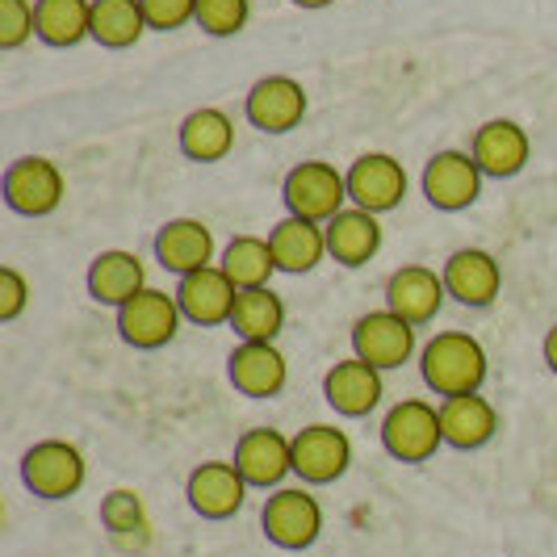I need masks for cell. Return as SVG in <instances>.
<instances>
[{"mask_svg": "<svg viewBox=\"0 0 557 557\" xmlns=\"http://www.w3.org/2000/svg\"><path fill=\"white\" fill-rule=\"evenodd\" d=\"M419 373H423V382L432 391L445 394V398L482 394V382H486V348L470 332H441L423 344Z\"/></svg>", "mask_w": 557, "mask_h": 557, "instance_id": "6da1fadb", "label": "cell"}, {"mask_svg": "<svg viewBox=\"0 0 557 557\" xmlns=\"http://www.w3.org/2000/svg\"><path fill=\"white\" fill-rule=\"evenodd\" d=\"M281 201L294 219H310V223H332L339 210H348V172H339L327 160H302L298 168L285 172L281 185Z\"/></svg>", "mask_w": 557, "mask_h": 557, "instance_id": "7a4b0ae2", "label": "cell"}, {"mask_svg": "<svg viewBox=\"0 0 557 557\" xmlns=\"http://www.w3.org/2000/svg\"><path fill=\"white\" fill-rule=\"evenodd\" d=\"M382 445L394 461L403 466H419L432 461L436 448L445 445V428H441V407L423 403V398H403L398 407L386 411L382 419Z\"/></svg>", "mask_w": 557, "mask_h": 557, "instance_id": "3957f363", "label": "cell"}, {"mask_svg": "<svg viewBox=\"0 0 557 557\" xmlns=\"http://www.w3.org/2000/svg\"><path fill=\"white\" fill-rule=\"evenodd\" d=\"M260 529H264V536L277 549L298 554V549H310L319 541V532H323V507L302 486H281V491L269 495L264 511H260Z\"/></svg>", "mask_w": 557, "mask_h": 557, "instance_id": "277c9868", "label": "cell"}, {"mask_svg": "<svg viewBox=\"0 0 557 557\" xmlns=\"http://www.w3.org/2000/svg\"><path fill=\"white\" fill-rule=\"evenodd\" d=\"M63 194H67V181L55 160H47V156H22L4 172V206L13 214L47 219L63 206Z\"/></svg>", "mask_w": 557, "mask_h": 557, "instance_id": "5b68a950", "label": "cell"}, {"mask_svg": "<svg viewBox=\"0 0 557 557\" xmlns=\"http://www.w3.org/2000/svg\"><path fill=\"white\" fill-rule=\"evenodd\" d=\"M181 302H176V294H168V289H143L135 294L126 307H117V335L131 344V348H143V352H151V348H164L176 339L181 332Z\"/></svg>", "mask_w": 557, "mask_h": 557, "instance_id": "8992f818", "label": "cell"}, {"mask_svg": "<svg viewBox=\"0 0 557 557\" xmlns=\"http://www.w3.org/2000/svg\"><path fill=\"white\" fill-rule=\"evenodd\" d=\"M84 453L67 441H38L22 457V482L38 499H72L84 486Z\"/></svg>", "mask_w": 557, "mask_h": 557, "instance_id": "52a82bcc", "label": "cell"}, {"mask_svg": "<svg viewBox=\"0 0 557 557\" xmlns=\"http://www.w3.org/2000/svg\"><path fill=\"white\" fill-rule=\"evenodd\" d=\"M352 357H361L382 373L398 369L416 357V327L394 310H369L352 323Z\"/></svg>", "mask_w": 557, "mask_h": 557, "instance_id": "ba28073f", "label": "cell"}, {"mask_svg": "<svg viewBox=\"0 0 557 557\" xmlns=\"http://www.w3.org/2000/svg\"><path fill=\"white\" fill-rule=\"evenodd\" d=\"M482 168L474 164L470 151H436L428 168H423V197L445 210V214H457V210H470L478 197H482Z\"/></svg>", "mask_w": 557, "mask_h": 557, "instance_id": "9c48e42d", "label": "cell"}, {"mask_svg": "<svg viewBox=\"0 0 557 557\" xmlns=\"http://www.w3.org/2000/svg\"><path fill=\"white\" fill-rule=\"evenodd\" d=\"M352 466V441L344 428L332 423H310L294 436V474L310 486H327L348 474Z\"/></svg>", "mask_w": 557, "mask_h": 557, "instance_id": "30bf717a", "label": "cell"}, {"mask_svg": "<svg viewBox=\"0 0 557 557\" xmlns=\"http://www.w3.org/2000/svg\"><path fill=\"white\" fill-rule=\"evenodd\" d=\"M244 113L264 135H289L307 117V88L294 76H260L244 97Z\"/></svg>", "mask_w": 557, "mask_h": 557, "instance_id": "8fae6325", "label": "cell"}, {"mask_svg": "<svg viewBox=\"0 0 557 557\" xmlns=\"http://www.w3.org/2000/svg\"><path fill=\"white\" fill-rule=\"evenodd\" d=\"M235 470L248 478V486H281L285 474H294V436L281 428H251L235 445Z\"/></svg>", "mask_w": 557, "mask_h": 557, "instance_id": "7c38bea8", "label": "cell"}, {"mask_svg": "<svg viewBox=\"0 0 557 557\" xmlns=\"http://www.w3.org/2000/svg\"><path fill=\"white\" fill-rule=\"evenodd\" d=\"M348 197L369 214H386L407 197V168L386 151H369L348 168Z\"/></svg>", "mask_w": 557, "mask_h": 557, "instance_id": "4fadbf2b", "label": "cell"}, {"mask_svg": "<svg viewBox=\"0 0 557 557\" xmlns=\"http://www.w3.org/2000/svg\"><path fill=\"white\" fill-rule=\"evenodd\" d=\"M445 277L436 269H423V264H403L386 281V310H394L398 319H407L411 327L432 323L441 314V307H445Z\"/></svg>", "mask_w": 557, "mask_h": 557, "instance_id": "5bb4252c", "label": "cell"}, {"mask_svg": "<svg viewBox=\"0 0 557 557\" xmlns=\"http://www.w3.org/2000/svg\"><path fill=\"white\" fill-rule=\"evenodd\" d=\"M185 495L201 520H231L248 499V478L235 470V461H201L185 482Z\"/></svg>", "mask_w": 557, "mask_h": 557, "instance_id": "9a60e30c", "label": "cell"}, {"mask_svg": "<svg viewBox=\"0 0 557 557\" xmlns=\"http://www.w3.org/2000/svg\"><path fill=\"white\" fill-rule=\"evenodd\" d=\"M474 164L482 168V176H495V181H507V176H520L529 168L532 156V139L520 122H507V117H491L482 122L474 135V147H470Z\"/></svg>", "mask_w": 557, "mask_h": 557, "instance_id": "2e32d148", "label": "cell"}, {"mask_svg": "<svg viewBox=\"0 0 557 557\" xmlns=\"http://www.w3.org/2000/svg\"><path fill=\"white\" fill-rule=\"evenodd\" d=\"M235 281L226 277L219 264L210 269H197L189 277L176 281V302H181V314L197 323V327H219V323H231V310H235Z\"/></svg>", "mask_w": 557, "mask_h": 557, "instance_id": "e0dca14e", "label": "cell"}, {"mask_svg": "<svg viewBox=\"0 0 557 557\" xmlns=\"http://www.w3.org/2000/svg\"><path fill=\"white\" fill-rule=\"evenodd\" d=\"M448 298H457L461 307H491L503 289V269L491 251L482 248H461L453 251L441 269Z\"/></svg>", "mask_w": 557, "mask_h": 557, "instance_id": "ac0fdd59", "label": "cell"}, {"mask_svg": "<svg viewBox=\"0 0 557 557\" xmlns=\"http://www.w3.org/2000/svg\"><path fill=\"white\" fill-rule=\"evenodd\" d=\"M226 377L231 386L248 398H277L289 382V364L281 357L277 344H256V339H239V348L226 361Z\"/></svg>", "mask_w": 557, "mask_h": 557, "instance_id": "d6986e66", "label": "cell"}, {"mask_svg": "<svg viewBox=\"0 0 557 557\" xmlns=\"http://www.w3.org/2000/svg\"><path fill=\"white\" fill-rule=\"evenodd\" d=\"M386 394L382 369H373L369 361L352 357V361H335L323 377V398L335 407V416L361 419L369 416Z\"/></svg>", "mask_w": 557, "mask_h": 557, "instance_id": "ffe728a7", "label": "cell"}, {"mask_svg": "<svg viewBox=\"0 0 557 557\" xmlns=\"http://www.w3.org/2000/svg\"><path fill=\"white\" fill-rule=\"evenodd\" d=\"M156 260L164 264L168 273L176 277H189L197 269H210L214 264V231L201 223V219H172L156 231Z\"/></svg>", "mask_w": 557, "mask_h": 557, "instance_id": "44dd1931", "label": "cell"}, {"mask_svg": "<svg viewBox=\"0 0 557 557\" xmlns=\"http://www.w3.org/2000/svg\"><path fill=\"white\" fill-rule=\"evenodd\" d=\"M323 231H327V256L344 269H361L382 248V223L361 206L339 210L332 223H323Z\"/></svg>", "mask_w": 557, "mask_h": 557, "instance_id": "7402d4cb", "label": "cell"}, {"mask_svg": "<svg viewBox=\"0 0 557 557\" xmlns=\"http://www.w3.org/2000/svg\"><path fill=\"white\" fill-rule=\"evenodd\" d=\"M143 289H147V273H143V260L135 251L110 248L88 264V294L101 307H126Z\"/></svg>", "mask_w": 557, "mask_h": 557, "instance_id": "603a6c76", "label": "cell"}, {"mask_svg": "<svg viewBox=\"0 0 557 557\" xmlns=\"http://www.w3.org/2000/svg\"><path fill=\"white\" fill-rule=\"evenodd\" d=\"M441 428H445V445L470 453V448H482L495 441L499 411L482 394H457V398L441 403Z\"/></svg>", "mask_w": 557, "mask_h": 557, "instance_id": "cb8c5ba5", "label": "cell"}, {"mask_svg": "<svg viewBox=\"0 0 557 557\" xmlns=\"http://www.w3.org/2000/svg\"><path fill=\"white\" fill-rule=\"evenodd\" d=\"M269 244H273V256H277V273H294L298 277V273H310L327 256V231H323V223L285 214L269 231Z\"/></svg>", "mask_w": 557, "mask_h": 557, "instance_id": "d4e9b609", "label": "cell"}, {"mask_svg": "<svg viewBox=\"0 0 557 557\" xmlns=\"http://www.w3.org/2000/svg\"><path fill=\"white\" fill-rule=\"evenodd\" d=\"M176 143H181L185 160H194V164H219V160L231 156V147H235V122L223 110H214V106H201V110H194L181 122Z\"/></svg>", "mask_w": 557, "mask_h": 557, "instance_id": "484cf974", "label": "cell"}, {"mask_svg": "<svg viewBox=\"0 0 557 557\" xmlns=\"http://www.w3.org/2000/svg\"><path fill=\"white\" fill-rule=\"evenodd\" d=\"M281 327H285V302L269 285L239 289L235 310H231V332L239 339H256V344H277Z\"/></svg>", "mask_w": 557, "mask_h": 557, "instance_id": "4316f807", "label": "cell"}, {"mask_svg": "<svg viewBox=\"0 0 557 557\" xmlns=\"http://www.w3.org/2000/svg\"><path fill=\"white\" fill-rule=\"evenodd\" d=\"M38 13V38L47 47H81L92 38V0H34Z\"/></svg>", "mask_w": 557, "mask_h": 557, "instance_id": "83f0119b", "label": "cell"}, {"mask_svg": "<svg viewBox=\"0 0 557 557\" xmlns=\"http://www.w3.org/2000/svg\"><path fill=\"white\" fill-rule=\"evenodd\" d=\"M147 13L139 0H92V42L106 51H126L147 34Z\"/></svg>", "mask_w": 557, "mask_h": 557, "instance_id": "f1b7e54d", "label": "cell"}, {"mask_svg": "<svg viewBox=\"0 0 557 557\" xmlns=\"http://www.w3.org/2000/svg\"><path fill=\"white\" fill-rule=\"evenodd\" d=\"M219 269L235 281V289H260L277 273V256H273V244L260 235H235L223 248Z\"/></svg>", "mask_w": 557, "mask_h": 557, "instance_id": "f546056e", "label": "cell"}, {"mask_svg": "<svg viewBox=\"0 0 557 557\" xmlns=\"http://www.w3.org/2000/svg\"><path fill=\"white\" fill-rule=\"evenodd\" d=\"M101 524L110 529L113 541H122V545H135V536H147V507L135 491H126V486H117L106 495L101 503Z\"/></svg>", "mask_w": 557, "mask_h": 557, "instance_id": "4dcf8cb0", "label": "cell"}, {"mask_svg": "<svg viewBox=\"0 0 557 557\" xmlns=\"http://www.w3.org/2000/svg\"><path fill=\"white\" fill-rule=\"evenodd\" d=\"M248 0H197L194 26H201V34H210V38H235L239 29L248 26Z\"/></svg>", "mask_w": 557, "mask_h": 557, "instance_id": "1f68e13d", "label": "cell"}, {"mask_svg": "<svg viewBox=\"0 0 557 557\" xmlns=\"http://www.w3.org/2000/svg\"><path fill=\"white\" fill-rule=\"evenodd\" d=\"M38 34V13L29 0H0V51H17Z\"/></svg>", "mask_w": 557, "mask_h": 557, "instance_id": "d6a6232c", "label": "cell"}, {"mask_svg": "<svg viewBox=\"0 0 557 557\" xmlns=\"http://www.w3.org/2000/svg\"><path fill=\"white\" fill-rule=\"evenodd\" d=\"M143 13H147V26L168 34V29L189 26L197 17V0H139Z\"/></svg>", "mask_w": 557, "mask_h": 557, "instance_id": "836d02e7", "label": "cell"}, {"mask_svg": "<svg viewBox=\"0 0 557 557\" xmlns=\"http://www.w3.org/2000/svg\"><path fill=\"white\" fill-rule=\"evenodd\" d=\"M26 302H29V285H26V277L17 273V269H0V319L4 323H13L22 310H26Z\"/></svg>", "mask_w": 557, "mask_h": 557, "instance_id": "e575fe53", "label": "cell"}, {"mask_svg": "<svg viewBox=\"0 0 557 557\" xmlns=\"http://www.w3.org/2000/svg\"><path fill=\"white\" fill-rule=\"evenodd\" d=\"M545 364L557 373V323L549 327V335H545Z\"/></svg>", "mask_w": 557, "mask_h": 557, "instance_id": "d590c367", "label": "cell"}, {"mask_svg": "<svg viewBox=\"0 0 557 557\" xmlns=\"http://www.w3.org/2000/svg\"><path fill=\"white\" fill-rule=\"evenodd\" d=\"M289 4H298V9H327L335 0H289Z\"/></svg>", "mask_w": 557, "mask_h": 557, "instance_id": "8d00e7d4", "label": "cell"}]
</instances>
